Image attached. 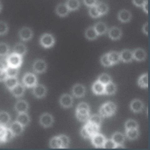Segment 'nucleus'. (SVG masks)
Masks as SVG:
<instances>
[{
    "mask_svg": "<svg viewBox=\"0 0 150 150\" xmlns=\"http://www.w3.org/2000/svg\"><path fill=\"white\" fill-rule=\"evenodd\" d=\"M69 138L67 135H60L52 138L50 141V147L54 149H64L68 148Z\"/></svg>",
    "mask_w": 150,
    "mask_h": 150,
    "instance_id": "1",
    "label": "nucleus"
},
{
    "mask_svg": "<svg viewBox=\"0 0 150 150\" xmlns=\"http://www.w3.org/2000/svg\"><path fill=\"white\" fill-rule=\"evenodd\" d=\"M90 107L85 102L80 103L76 110V116L79 121L82 122L87 121L90 115Z\"/></svg>",
    "mask_w": 150,
    "mask_h": 150,
    "instance_id": "2",
    "label": "nucleus"
},
{
    "mask_svg": "<svg viewBox=\"0 0 150 150\" xmlns=\"http://www.w3.org/2000/svg\"><path fill=\"white\" fill-rule=\"evenodd\" d=\"M100 127L87 121L81 130V134L84 139H91L93 136L100 133Z\"/></svg>",
    "mask_w": 150,
    "mask_h": 150,
    "instance_id": "3",
    "label": "nucleus"
},
{
    "mask_svg": "<svg viewBox=\"0 0 150 150\" xmlns=\"http://www.w3.org/2000/svg\"><path fill=\"white\" fill-rule=\"evenodd\" d=\"M117 109V106L114 102H107L100 107L99 109L100 115L103 118H109L115 114Z\"/></svg>",
    "mask_w": 150,
    "mask_h": 150,
    "instance_id": "4",
    "label": "nucleus"
},
{
    "mask_svg": "<svg viewBox=\"0 0 150 150\" xmlns=\"http://www.w3.org/2000/svg\"><path fill=\"white\" fill-rule=\"evenodd\" d=\"M37 82L36 76L31 73H26L23 78V85L28 88L34 87L37 84Z\"/></svg>",
    "mask_w": 150,
    "mask_h": 150,
    "instance_id": "5",
    "label": "nucleus"
},
{
    "mask_svg": "<svg viewBox=\"0 0 150 150\" xmlns=\"http://www.w3.org/2000/svg\"><path fill=\"white\" fill-rule=\"evenodd\" d=\"M9 66L20 68L22 63V57L13 53L7 58Z\"/></svg>",
    "mask_w": 150,
    "mask_h": 150,
    "instance_id": "6",
    "label": "nucleus"
},
{
    "mask_svg": "<svg viewBox=\"0 0 150 150\" xmlns=\"http://www.w3.org/2000/svg\"><path fill=\"white\" fill-rule=\"evenodd\" d=\"M55 40L53 36L50 34H45L42 35L40 39V43L44 48H50L55 43Z\"/></svg>",
    "mask_w": 150,
    "mask_h": 150,
    "instance_id": "7",
    "label": "nucleus"
},
{
    "mask_svg": "<svg viewBox=\"0 0 150 150\" xmlns=\"http://www.w3.org/2000/svg\"><path fill=\"white\" fill-rule=\"evenodd\" d=\"M54 118L52 115L48 113L42 114L40 117V123L45 128L51 127L53 124Z\"/></svg>",
    "mask_w": 150,
    "mask_h": 150,
    "instance_id": "8",
    "label": "nucleus"
},
{
    "mask_svg": "<svg viewBox=\"0 0 150 150\" xmlns=\"http://www.w3.org/2000/svg\"><path fill=\"white\" fill-rule=\"evenodd\" d=\"M91 139L93 146L96 148H103L106 139L105 136L100 133L93 136Z\"/></svg>",
    "mask_w": 150,
    "mask_h": 150,
    "instance_id": "9",
    "label": "nucleus"
},
{
    "mask_svg": "<svg viewBox=\"0 0 150 150\" xmlns=\"http://www.w3.org/2000/svg\"><path fill=\"white\" fill-rule=\"evenodd\" d=\"M59 102L60 105L64 108H69L73 106V98L68 94H64L60 97Z\"/></svg>",
    "mask_w": 150,
    "mask_h": 150,
    "instance_id": "10",
    "label": "nucleus"
},
{
    "mask_svg": "<svg viewBox=\"0 0 150 150\" xmlns=\"http://www.w3.org/2000/svg\"><path fill=\"white\" fill-rule=\"evenodd\" d=\"M86 88L85 87L81 84H75L72 88V93L73 96L77 98L83 97L86 93Z\"/></svg>",
    "mask_w": 150,
    "mask_h": 150,
    "instance_id": "11",
    "label": "nucleus"
},
{
    "mask_svg": "<svg viewBox=\"0 0 150 150\" xmlns=\"http://www.w3.org/2000/svg\"><path fill=\"white\" fill-rule=\"evenodd\" d=\"M47 66V64L44 60L38 59L34 62L33 65V68L36 73H42L45 72Z\"/></svg>",
    "mask_w": 150,
    "mask_h": 150,
    "instance_id": "12",
    "label": "nucleus"
},
{
    "mask_svg": "<svg viewBox=\"0 0 150 150\" xmlns=\"http://www.w3.org/2000/svg\"><path fill=\"white\" fill-rule=\"evenodd\" d=\"M110 38L113 41L120 40L122 36V31L119 27L112 26L110 28L108 32Z\"/></svg>",
    "mask_w": 150,
    "mask_h": 150,
    "instance_id": "13",
    "label": "nucleus"
},
{
    "mask_svg": "<svg viewBox=\"0 0 150 150\" xmlns=\"http://www.w3.org/2000/svg\"><path fill=\"white\" fill-rule=\"evenodd\" d=\"M18 35L21 40L26 41L32 39L33 33L30 28L25 27L22 28L19 31Z\"/></svg>",
    "mask_w": 150,
    "mask_h": 150,
    "instance_id": "14",
    "label": "nucleus"
},
{
    "mask_svg": "<svg viewBox=\"0 0 150 150\" xmlns=\"http://www.w3.org/2000/svg\"><path fill=\"white\" fill-rule=\"evenodd\" d=\"M33 92L34 95L37 98H43L46 94L47 88L43 84H37L33 87Z\"/></svg>",
    "mask_w": 150,
    "mask_h": 150,
    "instance_id": "15",
    "label": "nucleus"
},
{
    "mask_svg": "<svg viewBox=\"0 0 150 150\" xmlns=\"http://www.w3.org/2000/svg\"><path fill=\"white\" fill-rule=\"evenodd\" d=\"M132 18V14L131 12L126 9H123L120 11L118 14V20L122 23L129 22Z\"/></svg>",
    "mask_w": 150,
    "mask_h": 150,
    "instance_id": "16",
    "label": "nucleus"
},
{
    "mask_svg": "<svg viewBox=\"0 0 150 150\" xmlns=\"http://www.w3.org/2000/svg\"><path fill=\"white\" fill-rule=\"evenodd\" d=\"M134 59L138 62H143L146 59L147 54L144 49L138 48L133 51Z\"/></svg>",
    "mask_w": 150,
    "mask_h": 150,
    "instance_id": "17",
    "label": "nucleus"
},
{
    "mask_svg": "<svg viewBox=\"0 0 150 150\" xmlns=\"http://www.w3.org/2000/svg\"><path fill=\"white\" fill-rule=\"evenodd\" d=\"M143 102L139 99H134L131 102L130 109L131 111L135 113H138L142 112L144 108Z\"/></svg>",
    "mask_w": 150,
    "mask_h": 150,
    "instance_id": "18",
    "label": "nucleus"
},
{
    "mask_svg": "<svg viewBox=\"0 0 150 150\" xmlns=\"http://www.w3.org/2000/svg\"><path fill=\"white\" fill-rule=\"evenodd\" d=\"M120 55L121 60L125 63L132 62L134 59L133 51L128 49L122 50Z\"/></svg>",
    "mask_w": 150,
    "mask_h": 150,
    "instance_id": "19",
    "label": "nucleus"
},
{
    "mask_svg": "<svg viewBox=\"0 0 150 150\" xmlns=\"http://www.w3.org/2000/svg\"><path fill=\"white\" fill-rule=\"evenodd\" d=\"M92 90L93 92L96 95H105V85L97 80L93 83Z\"/></svg>",
    "mask_w": 150,
    "mask_h": 150,
    "instance_id": "20",
    "label": "nucleus"
},
{
    "mask_svg": "<svg viewBox=\"0 0 150 150\" xmlns=\"http://www.w3.org/2000/svg\"><path fill=\"white\" fill-rule=\"evenodd\" d=\"M108 59L112 66L118 63L121 61L120 53L112 51L107 53Z\"/></svg>",
    "mask_w": 150,
    "mask_h": 150,
    "instance_id": "21",
    "label": "nucleus"
},
{
    "mask_svg": "<svg viewBox=\"0 0 150 150\" xmlns=\"http://www.w3.org/2000/svg\"><path fill=\"white\" fill-rule=\"evenodd\" d=\"M29 108V106L28 102L24 100L18 101L15 105V109L18 113L26 112Z\"/></svg>",
    "mask_w": 150,
    "mask_h": 150,
    "instance_id": "22",
    "label": "nucleus"
},
{
    "mask_svg": "<svg viewBox=\"0 0 150 150\" xmlns=\"http://www.w3.org/2000/svg\"><path fill=\"white\" fill-rule=\"evenodd\" d=\"M10 90L14 97H20L24 95L25 90L24 86L18 83L15 87Z\"/></svg>",
    "mask_w": 150,
    "mask_h": 150,
    "instance_id": "23",
    "label": "nucleus"
},
{
    "mask_svg": "<svg viewBox=\"0 0 150 150\" xmlns=\"http://www.w3.org/2000/svg\"><path fill=\"white\" fill-rule=\"evenodd\" d=\"M56 14L61 17L67 16L70 11L66 4L61 3L58 4L56 9Z\"/></svg>",
    "mask_w": 150,
    "mask_h": 150,
    "instance_id": "24",
    "label": "nucleus"
},
{
    "mask_svg": "<svg viewBox=\"0 0 150 150\" xmlns=\"http://www.w3.org/2000/svg\"><path fill=\"white\" fill-rule=\"evenodd\" d=\"M93 27L98 36L104 35L108 31L107 26L104 22H98Z\"/></svg>",
    "mask_w": 150,
    "mask_h": 150,
    "instance_id": "25",
    "label": "nucleus"
},
{
    "mask_svg": "<svg viewBox=\"0 0 150 150\" xmlns=\"http://www.w3.org/2000/svg\"><path fill=\"white\" fill-rule=\"evenodd\" d=\"M16 121L24 127L29 124L30 118V116L26 113V112L18 113Z\"/></svg>",
    "mask_w": 150,
    "mask_h": 150,
    "instance_id": "26",
    "label": "nucleus"
},
{
    "mask_svg": "<svg viewBox=\"0 0 150 150\" xmlns=\"http://www.w3.org/2000/svg\"><path fill=\"white\" fill-rule=\"evenodd\" d=\"M9 129L15 136H18L22 133L23 127L16 121L11 124Z\"/></svg>",
    "mask_w": 150,
    "mask_h": 150,
    "instance_id": "27",
    "label": "nucleus"
},
{
    "mask_svg": "<svg viewBox=\"0 0 150 150\" xmlns=\"http://www.w3.org/2000/svg\"><path fill=\"white\" fill-rule=\"evenodd\" d=\"M27 51L26 45L21 43H18L14 46L13 48V53L22 57L25 55Z\"/></svg>",
    "mask_w": 150,
    "mask_h": 150,
    "instance_id": "28",
    "label": "nucleus"
},
{
    "mask_svg": "<svg viewBox=\"0 0 150 150\" xmlns=\"http://www.w3.org/2000/svg\"><path fill=\"white\" fill-rule=\"evenodd\" d=\"M96 7L97 12L101 16L106 15L109 10L108 4L103 2L97 3Z\"/></svg>",
    "mask_w": 150,
    "mask_h": 150,
    "instance_id": "29",
    "label": "nucleus"
},
{
    "mask_svg": "<svg viewBox=\"0 0 150 150\" xmlns=\"http://www.w3.org/2000/svg\"><path fill=\"white\" fill-rule=\"evenodd\" d=\"M85 35L86 38L90 41L96 40L98 36L93 26L89 27L87 29Z\"/></svg>",
    "mask_w": 150,
    "mask_h": 150,
    "instance_id": "30",
    "label": "nucleus"
},
{
    "mask_svg": "<svg viewBox=\"0 0 150 150\" xmlns=\"http://www.w3.org/2000/svg\"><path fill=\"white\" fill-rule=\"evenodd\" d=\"M111 139L116 145L123 144L125 141V137L123 134L117 132L112 135Z\"/></svg>",
    "mask_w": 150,
    "mask_h": 150,
    "instance_id": "31",
    "label": "nucleus"
},
{
    "mask_svg": "<svg viewBox=\"0 0 150 150\" xmlns=\"http://www.w3.org/2000/svg\"><path fill=\"white\" fill-rule=\"evenodd\" d=\"M116 91V85L112 82L105 85V95L109 96L113 95L115 94Z\"/></svg>",
    "mask_w": 150,
    "mask_h": 150,
    "instance_id": "32",
    "label": "nucleus"
},
{
    "mask_svg": "<svg viewBox=\"0 0 150 150\" xmlns=\"http://www.w3.org/2000/svg\"><path fill=\"white\" fill-rule=\"evenodd\" d=\"M138 86L143 88H147L148 87V73L144 74L141 76L138 80Z\"/></svg>",
    "mask_w": 150,
    "mask_h": 150,
    "instance_id": "33",
    "label": "nucleus"
},
{
    "mask_svg": "<svg viewBox=\"0 0 150 150\" xmlns=\"http://www.w3.org/2000/svg\"><path fill=\"white\" fill-rule=\"evenodd\" d=\"M6 87L11 90L18 83L17 77H8L4 81Z\"/></svg>",
    "mask_w": 150,
    "mask_h": 150,
    "instance_id": "34",
    "label": "nucleus"
},
{
    "mask_svg": "<svg viewBox=\"0 0 150 150\" xmlns=\"http://www.w3.org/2000/svg\"><path fill=\"white\" fill-rule=\"evenodd\" d=\"M125 135L127 138L131 140L137 139L139 135L138 129L125 130Z\"/></svg>",
    "mask_w": 150,
    "mask_h": 150,
    "instance_id": "35",
    "label": "nucleus"
},
{
    "mask_svg": "<svg viewBox=\"0 0 150 150\" xmlns=\"http://www.w3.org/2000/svg\"><path fill=\"white\" fill-rule=\"evenodd\" d=\"M66 4L70 11L77 10L80 6L79 0H68Z\"/></svg>",
    "mask_w": 150,
    "mask_h": 150,
    "instance_id": "36",
    "label": "nucleus"
},
{
    "mask_svg": "<svg viewBox=\"0 0 150 150\" xmlns=\"http://www.w3.org/2000/svg\"><path fill=\"white\" fill-rule=\"evenodd\" d=\"M10 120V115L8 112L4 111L0 112V125L5 126Z\"/></svg>",
    "mask_w": 150,
    "mask_h": 150,
    "instance_id": "37",
    "label": "nucleus"
},
{
    "mask_svg": "<svg viewBox=\"0 0 150 150\" xmlns=\"http://www.w3.org/2000/svg\"><path fill=\"white\" fill-rule=\"evenodd\" d=\"M87 121L93 124L101 127L102 122V117L100 115L93 114L89 117Z\"/></svg>",
    "mask_w": 150,
    "mask_h": 150,
    "instance_id": "38",
    "label": "nucleus"
},
{
    "mask_svg": "<svg viewBox=\"0 0 150 150\" xmlns=\"http://www.w3.org/2000/svg\"><path fill=\"white\" fill-rule=\"evenodd\" d=\"M97 81L105 85L112 82L111 77L106 73H103L98 77Z\"/></svg>",
    "mask_w": 150,
    "mask_h": 150,
    "instance_id": "39",
    "label": "nucleus"
},
{
    "mask_svg": "<svg viewBox=\"0 0 150 150\" xmlns=\"http://www.w3.org/2000/svg\"><path fill=\"white\" fill-rule=\"evenodd\" d=\"M125 130L138 129L139 124L137 121L133 119H129L126 122L125 124Z\"/></svg>",
    "mask_w": 150,
    "mask_h": 150,
    "instance_id": "40",
    "label": "nucleus"
},
{
    "mask_svg": "<svg viewBox=\"0 0 150 150\" xmlns=\"http://www.w3.org/2000/svg\"><path fill=\"white\" fill-rule=\"evenodd\" d=\"M9 48L6 43H0V57H4L9 53Z\"/></svg>",
    "mask_w": 150,
    "mask_h": 150,
    "instance_id": "41",
    "label": "nucleus"
},
{
    "mask_svg": "<svg viewBox=\"0 0 150 150\" xmlns=\"http://www.w3.org/2000/svg\"><path fill=\"white\" fill-rule=\"evenodd\" d=\"M19 68L9 66L6 70L8 77H16L19 73Z\"/></svg>",
    "mask_w": 150,
    "mask_h": 150,
    "instance_id": "42",
    "label": "nucleus"
},
{
    "mask_svg": "<svg viewBox=\"0 0 150 150\" xmlns=\"http://www.w3.org/2000/svg\"><path fill=\"white\" fill-rule=\"evenodd\" d=\"M8 30V27L7 23L3 21H0V36L6 35Z\"/></svg>",
    "mask_w": 150,
    "mask_h": 150,
    "instance_id": "43",
    "label": "nucleus"
},
{
    "mask_svg": "<svg viewBox=\"0 0 150 150\" xmlns=\"http://www.w3.org/2000/svg\"><path fill=\"white\" fill-rule=\"evenodd\" d=\"M100 63L101 64L105 67H109L112 66L111 63L108 59L107 53L103 55L100 58Z\"/></svg>",
    "mask_w": 150,
    "mask_h": 150,
    "instance_id": "44",
    "label": "nucleus"
},
{
    "mask_svg": "<svg viewBox=\"0 0 150 150\" xmlns=\"http://www.w3.org/2000/svg\"><path fill=\"white\" fill-rule=\"evenodd\" d=\"M89 14L90 16L93 18H97L101 16L96 10V5L90 7Z\"/></svg>",
    "mask_w": 150,
    "mask_h": 150,
    "instance_id": "45",
    "label": "nucleus"
},
{
    "mask_svg": "<svg viewBox=\"0 0 150 150\" xmlns=\"http://www.w3.org/2000/svg\"><path fill=\"white\" fill-rule=\"evenodd\" d=\"M116 144L112 139H106L103 148L105 149H115Z\"/></svg>",
    "mask_w": 150,
    "mask_h": 150,
    "instance_id": "46",
    "label": "nucleus"
},
{
    "mask_svg": "<svg viewBox=\"0 0 150 150\" xmlns=\"http://www.w3.org/2000/svg\"><path fill=\"white\" fill-rule=\"evenodd\" d=\"M7 129L5 126L0 125V142L4 143Z\"/></svg>",
    "mask_w": 150,
    "mask_h": 150,
    "instance_id": "47",
    "label": "nucleus"
},
{
    "mask_svg": "<svg viewBox=\"0 0 150 150\" xmlns=\"http://www.w3.org/2000/svg\"><path fill=\"white\" fill-rule=\"evenodd\" d=\"M9 66L7 58L0 59V70L6 71Z\"/></svg>",
    "mask_w": 150,
    "mask_h": 150,
    "instance_id": "48",
    "label": "nucleus"
},
{
    "mask_svg": "<svg viewBox=\"0 0 150 150\" xmlns=\"http://www.w3.org/2000/svg\"><path fill=\"white\" fill-rule=\"evenodd\" d=\"M14 135L12 131L9 128H7L4 143L10 141L14 137Z\"/></svg>",
    "mask_w": 150,
    "mask_h": 150,
    "instance_id": "49",
    "label": "nucleus"
},
{
    "mask_svg": "<svg viewBox=\"0 0 150 150\" xmlns=\"http://www.w3.org/2000/svg\"><path fill=\"white\" fill-rule=\"evenodd\" d=\"M83 2L86 6L91 7L96 5L97 0H83Z\"/></svg>",
    "mask_w": 150,
    "mask_h": 150,
    "instance_id": "50",
    "label": "nucleus"
},
{
    "mask_svg": "<svg viewBox=\"0 0 150 150\" xmlns=\"http://www.w3.org/2000/svg\"><path fill=\"white\" fill-rule=\"evenodd\" d=\"M147 0H132L134 5L138 7H141Z\"/></svg>",
    "mask_w": 150,
    "mask_h": 150,
    "instance_id": "51",
    "label": "nucleus"
},
{
    "mask_svg": "<svg viewBox=\"0 0 150 150\" xmlns=\"http://www.w3.org/2000/svg\"><path fill=\"white\" fill-rule=\"evenodd\" d=\"M8 77L6 71L0 70V82H4Z\"/></svg>",
    "mask_w": 150,
    "mask_h": 150,
    "instance_id": "52",
    "label": "nucleus"
},
{
    "mask_svg": "<svg viewBox=\"0 0 150 150\" xmlns=\"http://www.w3.org/2000/svg\"><path fill=\"white\" fill-rule=\"evenodd\" d=\"M142 31L143 33L145 35H148V22L145 23L142 27Z\"/></svg>",
    "mask_w": 150,
    "mask_h": 150,
    "instance_id": "53",
    "label": "nucleus"
},
{
    "mask_svg": "<svg viewBox=\"0 0 150 150\" xmlns=\"http://www.w3.org/2000/svg\"><path fill=\"white\" fill-rule=\"evenodd\" d=\"M142 7L144 12L148 14V6L147 0L144 4Z\"/></svg>",
    "mask_w": 150,
    "mask_h": 150,
    "instance_id": "54",
    "label": "nucleus"
},
{
    "mask_svg": "<svg viewBox=\"0 0 150 150\" xmlns=\"http://www.w3.org/2000/svg\"><path fill=\"white\" fill-rule=\"evenodd\" d=\"M125 148L123 144L116 145L115 149H124Z\"/></svg>",
    "mask_w": 150,
    "mask_h": 150,
    "instance_id": "55",
    "label": "nucleus"
},
{
    "mask_svg": "<svg viewBox=\"0 0 150 150\" xmlns=\"http://www.w3.org/2000/svg\"><path fill=\"white\" fill-rule=\"evenodd\" d=\"M2 9V4L1 3H0V12H1V11Z\"/></svg>",
    "mask_w": 150,
    "mask_h": 150,
    "instance_id": "56",
    "label": "nucleus"
}]
</instances>
